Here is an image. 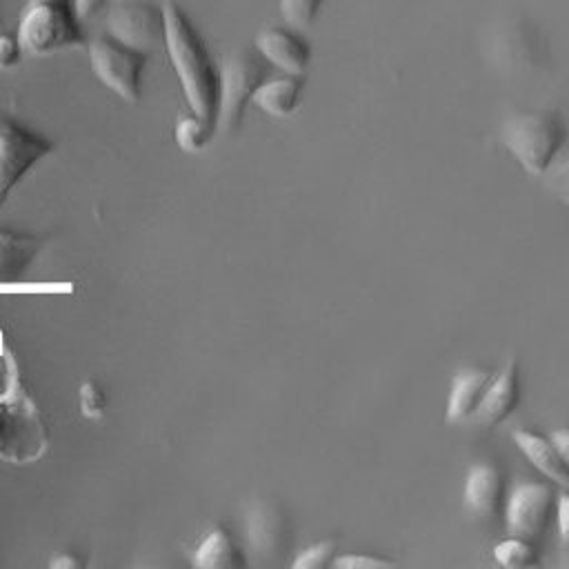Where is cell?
I'll return each instance as SVG.
<instances>
[{
	"label": "cell",
	"instance_id": "14",
	"mask_svg": "<svg viewBox=\"0 0 569 569\" xmlns=\"http://www.w3.org/2000/svg\"><path fill=\"white\" fill-rule=\"evenodd\" d=\"M305 91V78L296 73H282V76H269L253 93L251 102L262 109L264 113L273 118H287L291 116L302 100Z\"/></svg>",
	"mask_w": 569,
	"mask_h": 569
},
{
	"label": "cell",
	"instance_id": "3",
	"mask_svg": "<svg viewBox=\"0 0 569 569\" xmlns=\"http://www.w3.org/2000/svg\"><path fill=\"white\" fill-rule=\"evenodd\" d=\"M502 140L527 173L545 176L567 142V124L558 111H527L505 124Z\"/></svg>",
	"mask_w": 569,
	"mask_h": 569
},
{
	"label": "cell",
	"instance_id": "26",
	"mask_svg": "<svg viewBox=\"0 0 569 569\" xmlns=\"http://www.w3.org/2000/svg\"><path fill=\"white\" fill-rule=\"evenodd\" d=\"M116 2H120V0H73L76 11L80 13V18H82V20L93 18L96 13H100L102 9H107V7L116 4Z\"/></svg>",
	"mask_w": 569,
	"mask_h": 569
},
{
	"label": "cell",
	"instance_id": "17",
	"mask_svg": "<svg viewBox=\"0 0 569 569\" xmlns=\"http://www.w3.org/2000/svg\"><path fill=\"white\" fill-rule=\"evenodd\" d=\"M287 538L284 518L271 505H258L249 513V540L251 547L264 553L282 551Z\"/></svg>",
	"mask_w": 569,
	"mask_h": 569
},
{
	"label": "cell",
	"instance_id": "10",
	"mask_svg": "<svg viewBox=\"0 0 569 569\" xmlns=\"http://www.w3.org/2000/svg\"><path fill=\"white\" fill-rule=\"evenodd\" d=\"M520 402V378H518V362L509 358L505 367L491 378L487 391L480 400V407L473 416V422L491 429L502 425Z\"/></svg>",
	"mask_w": 569,
	"mask_h": 569
},
{
	"label": "cell",
	"instance_id": "29",
	"mask_svg": "<svg viewBox=\"0 0 569 569\" xmlns=\"http://www.w3.org/2000/svg\"><path fill=\"white\" fill-rule=\"evenodd\" d=\"M558 173H560V176H565V178H569V158L562 162V167L558 169Z\"/></svg>",
	"mask_w": 569,
	"mask_h": 569
},
{
	"label": "cell",
	"instance_id": "2",
	"mask_svg": "<svg viewBox=\"0 0 569 569\" xmlns=\"http://www.w3.org/2000/svg\"><path fill=\"white\" fill-rule=\"evenodd\" d=\"M16 36L31 56H49L64 49L87 47L84 20L76 11L73 0H27Z\"/></svg>",
	"mask_w": 569,
	"mask_h": 569
},
{
	"label": "cell",
	"instance_id": "9",
	"mask_svg": "<svg viewBox=\"0 0 569 569\" xmlns=\"http://www.w3.org/2000/svg\"><path fill=\"white\" fill-rule=\"evenodd\" d=\"M253 47L280 73L305 76L309 69L311 44L293 27H264L258 31Z\"/></svg>",
	"mask_w": 569,
	"mask_h": 569
},
{
	"label": "cell",
	"instance_id": "22",
	"mask_svg": "<svg viewBox=\"0 0 569 569\" xmlns=\"http://www.w3.org/2000/svg\"><path fill=\"white\" fill-rule=\"evenodd\" d=\"M78 400H80V411L87 418H100L107 409V396L98 382H84L78 391Z\"/></svg>",
	"mask_w": 569,
	"mask_h": 569
},
{
	"label": "cell",
	"instance_id": "18",
	"mask_svg": "<svg viewBox=\"0 0 569 569\" xmlns=\"http://www.w3.org/2000/svg\"><path fill=\"white\" fill-rule=\"evenodd\" d=\"M218 127L207 122L204 118L196 116L193 111L187 116H178L176 120V129H173V138H176V144L187 151V153H198L202 149L209 147L211 138L216 136Z\"/></svg>",
	"mask_w": 569,
	"mask_h": 569
},
{
	"label": "cell",
	"instance_id": "4",
	"mask_svg": "<svg viewBox=\"0 0 569 569\" xmlns=\"http://www.w3.org/2000/svg\"><path fill=\"white\" fill-rule=\"evenodd\" d=\"M89 67L93 76L127 102L142 96V76L149 64V51L131 47L116 36L102 31L87 42Z\"/></svg>",
	"mask_w": 569,
	"mask_h": 569
},
{
	"label": "cell",
	"instance_id": "5",
	"mask_svg": "<svg viewBox=\"0 0 569 569\" xmlns=\"http://www.w3.org/2000/svg\"><path fill=\"white\" fill-rule=\"evenodd\" d=\"M271 69L256 47H242L229 56L222 67L218 129L231 133L242 124L247 102H251L256 89L271 76Z\"/></svg>",
	"mask_w": 569,
	"mask_h": 569
},
{
	"label": "cell",
	"instance_id": "15",
	"mask_svg": "<svg viewBox=\"0 0 569 569\" xmlns=\"http://www.w3.org/2000/svg\"><path fill=\"white\" fill-rule=\"evenodd\" d=\"M38 251L40 240L36 236L0 227V282L20 280Z\"/></svg>",
	"mask_w": 569,
	"mask_h": 569
},
{
	"label": "cell",
	"instance_id": "1",
	"mask_svg": "<svg viewBox=\"0 0 569 569\" xmlns=\"http://www.w3.org/2000/svg\"><path fill=\"white\" fill-rule=\"evenodd\" d=\"M164 49L189 109L218 127L222 69L216 64L202 33L173 0H162Z\"/></svg>",
	"mask_w": 569,
	"mask_h": 569
},
{
	"label": "cell",
	"instance_id": "20",
	"mask_svg": "<svg viewBox=\"0 0 569 569\" xmlns=\"http://www.w3.org/2000/svg\"><path fill=\"white\" fill-rule=\"evenodd\" d=\"M322 4L325 0H278V11L287 27L307 29L318 20Z\"/></svg>",
	"mask_w": 569,
	"mask_h": 569
},
{
	"label": "cell",
	"instance_id": "19",
	"mask_svg": "<svg viewBox=\"0 0 569 569\" xmlns=\"http://www.w3.org/2000/svg\"><path fill=\"white\" fill-rule=\"evenodd\" d=\"M493 558L505 569H529L538 565V551L533 542L513 533L493 547Z\"/></svg>",
	"mask_w": 569,
	"mask_h": 569
},
{
	"label": "cell",
	"instance_id": "24",
	"mask_svg": "<svg viewBox=\"0 0 569 569\" xmlns=\"http://www.w3.org/2000/svg\"><path fill=\"white\" fill-rule=\"evenodd\" d=\"M391 560L385 558H376V556H360V553H349V556H340L333 558L331 567L336 569H382V567H391Z\"/></svg>",
	"mask_w": 569,
	"mask_h": 569
},
{
	"label": "cell",
	"instance_id": "13",
	"mask_svg": "<svg viewBox=\"0 0 569 569\" xmlns=\"http://www.w3.org/2000/svg\"><path fill=\"white\" fill-rule=\"evenodd\" d=\"M491 378L493 373L487 369H467L453 378L447 398V420L451 425H465L473 420Z\"/></svg>",
	"mask_w": 569,
	"mask_h": 569
},
{
	"label": "cell",
	"instance_id": "6",
	"mask_svg": "<svg viewBox=\"0 0 569 569\" xmlns=\"http://www.w3.org/2000/svg\"><path fill=\"white\" fill-rule=\"evenodd\" d=\"M51 151L53 142L49 138L0 111V209L16 184Z\"/></svg>",
	"mask_w": 569,
	"mask_h": 569
},
{
	"label": "cell",
	"instance_id": "25",
	"mask_svg": "<svg viewBox=\"0 0 569 569\" xmlns=\"http://www.w3.org/2000/svg\"><path fill=\"white\" fill-rule=\"evenodd\" d=\"M556 525L562 545L569 549V491L562 489L556 496Z\"/></svg>",
	"mask_w": 569,
	"mask_h": 569
},
{
	"label": "cell",
	"instance_id": "21",
	"mask_svg": "<svg viewBox=\"0 0 569 569\" xmlns=\"http://www.w3.org/2000/svg\"><path fill=\"white\" fill-rule=\"evenodd\" d=\"M333 553H336V545L329 542V540H325V542H318V545L305 549V551L293 560V567H296V569H322V567H331Z\"/></svg>",
	"mask_w": 569,
	"mask_h": 569
},
{
	"label": "cell",
	"instance_id": "23",
	"mask_svg": "<svg viewBox=\"0 0 569 569\" xmlns=\"http://www.w3.org/2000/svg\"><path fill=\"white\" fill-rule=\"evenodd\" d=\"M24 56V49L16 33L0 31V71L16 69Z\"/></svg>",
	"mask_w": 569,
	"mask_h": 569
},
{
	"label": "cell",
	"instance_id": "16",
	"mask_svg": "<svg viewBox=\"0 0 569 569\" xmlns=\"http://www.w3.org/2000/svg\"><path fill=\"white\" fill-rule=\"evenodd\" d=\"M244 565L240 547L222 527L211 529L193 551V567L198 569H240Z\"/></svg>",
	"mask_w": 569,
	"mask_h": 569
},
{
	"label": "cell",
	"instance_id": "11",
	"mask_svg": "<svg viewBox=\"0 0 569 569\" xmlns=\"http://www.w3.org/2000/svg\"><path fill=\"white\" fill-rule=\"evenodd\" d=\"M511 440L547 480L569 491V465L565 462L562 453L558 451L549 436L529 429H513Z\"/></svg>",
	"mask_w": 569,
	"mask_h": 569
},
{
	"label": "cell",
	"instance_id": "8",
	"mask_svg": "<svg viewBox=\"0 0 569 569\" xmlns=\"http://www.w3.org/2000/svg\"><path fill=\"white\" fill-rule=\"evenodd\" d=\"M104 31L118 40L149 51L164 42V9L162 2L120 0L109 7Z\"/></svg>",
	"mask_w": 569,
	"mask_h": 569
},
{
	"label": "cell",
	"instance_id": "7",
	"mask_svg": "<svg viewBox=\"0 0 569 569\" xmlns=\"http://www.w3.org/2000/svg\"><path fill=\"white\" fill-rule=\"evenodd\" d=\"M556 516V493L547 482L520 480L505 500L507 529L513 536L538 538Z\"/></svg>",
	"mask_w": 569,
	"mask_h": 569
},
{
	"label": "cell",
	"instance_id": "27",
	"mask_svg": "<svg viewBox=\"0 0 569 569\" xmlns=\"http://www.w3.org/2000/svg\"><path fill=\"white\" fill-rule=\"evenodd\" d=\"M49 567L51 569H82L84 560L80 556H76L73 551H64V553H58L56 558H51Z\"/></svg>",
	"mask_w": 569,
	"mask_h": 569
},
{
	"label": "cell",
	"instance_id": "12",
	"mask_svg": "<svg viewBox=\"0 0 569 569\" xmlns=\"http://www.w3.org/2000/svg\"><path fill=\"white\" fill-rule=\"evenodd\" d=\"M462 498H465L467 509L478 516L498 513L500 505L507 500L505 478H502L500 469L489 462L473 465L465 478Z\"/></svg>",
	"mask_w": 569,
	"mask_h": 569
},
{
	"label": "cell",
	"instance_id": "28",
	"mask_svg": "<svg viewBox=\"0 0 569 569\" xmlns=\"http://www.w3.org/2000/svg\"><path fill=\"white\" fill-rule=\"evenodd\" d=\"M549 438H551V442L558 447V451L562 453L565 462L569 465V427H560V429H553V431L549 433Z\"/></svg>",
	"mask_w": 569,
	"mask_h": 569
}]
</instances>
